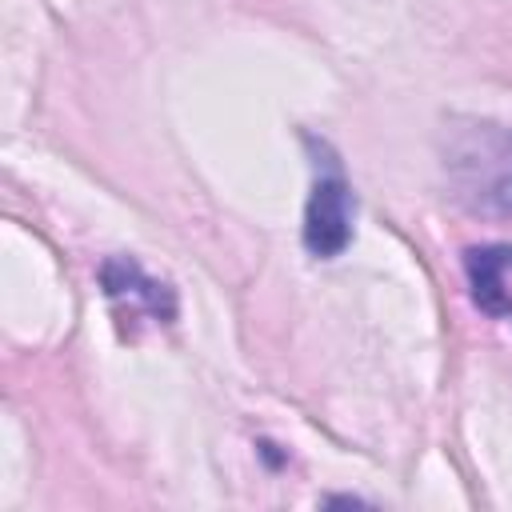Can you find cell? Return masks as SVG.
Masks as SVG:
<instances>
[{"label": "cell", "instance_id": "obj_3", "mask_svg": "<svg viewBox=\"0 0 512 512\" xmlns=\"http://www.w3.org/2000/svg\"><path fill=\"white\" fill-rule=\"evenodd\" d=\"M100 280H104V292L116 304H128V316L148 312L152 320H172V312H176L172 288L160 284V280H152V276H144V268L136 260H124V256L108 260L100 268Z\"/></svg>", "mask_w": 512, "mask_h": 512}, {"label": "cell", "instance_id": "obj_2", "mask_svg": "<svg viewBox=\"0 0 512 512\" xmlns=\"http://www.w3.org/2000/svg\"><path fill=\"white\" fill-rule=\"evenodd\" d=\"M468 288L480 312L512 324V244H480L464 252Z\"/></svg>", "mask_w": 512, "mask_h": 512}, {"label": "cell", "instance_id": "obj_1", "mask_svg": "<svg viewBox=\"0 0 512 512\" xmlns=\"http://www.w3.org/2000/svg\"><path fill=\"white\" fill-rule=\"evenodd\" d=\"M352 212L356 204H352V188L340 164L332 156L316 160V180H312V196L304 208V248L320 260L344 252L352 240Z\"/></svg>", "mask_w": 512, "mask_h": 512}]
</instances>
